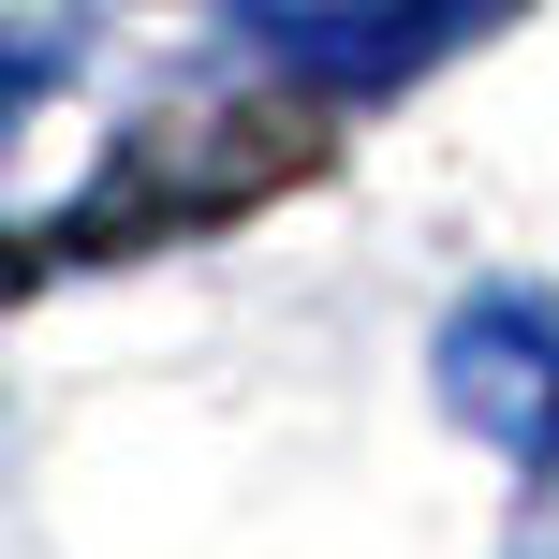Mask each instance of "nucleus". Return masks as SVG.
Instances as JSON below:
<instances>
[{"mask_svg": "<svg viewBox=\"0 0 559 559\" xmlns=\"http://www.w3.org/2000/svg\"><path fill=\"white\" fill-rule=\"evenodd\" d=\"M442 397L515 472H559V309L545 295H472L442 324Z\"/></svg>", "mask_w": 559, "mask_h": 559, "instance_id": "nucleus-1", "label": "nucleus"}]
</instances>
